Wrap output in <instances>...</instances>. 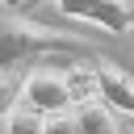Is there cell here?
<instances>
[{"mask_svg": "<svg viewBox=\"0 0 134 134\" xmlns=\"http://www.w3.org/2000/svg\"><path fill=\"white\" fill-rule=\"evenodd\" d=\"M88 50H96L88 34L42 25L21 8H4L0 17V71H21L42 54H88Z\"/></svg>", "mask_w": 134, "mask_h": 134, "instance_id": "6da1fadb", "label": "cell"}, {"mask_svg": "<svg viewBox=\"0 0 134 134\" xmlns=\"http://www.w3.org/2000/svg\"><path fill=\"white\" fill-rule=\"evenodd\" d=\"M84 71H88L92 96H100L113 113L134 117V75H130L117 59H109V54H92V59L84 63Z\"/></svg>", "mask_w": 134, "mask_h": 134, "instance_id": "7a4b0ae2", "label": "cell"}, {"mask_svg": "<svg viewBox=\"0 0 134 134\" xmlns=\"http://www.w3.org/2000/svg\"><path fill=\"white\" fill-rule=\"evenodd\" d=\"M59 17L71 25L105 29L109 38H126L134 29V4L130 0H96V4H59Z\"/></svg>", "mask_w": 134, "mask_h": 134, "instance_id": "3957f363", "label": "cell"}, {"mask_svg": "<svg viewBox=\"0 0 134 134\" xmlns=\"http://www.w3.org/2000/svg\"><path fill=\"white\" fill-rule=\"evenodd\" d=\"M71 113H75L80 134H121V130H117V113H113L100 96H84Z\"/></svg>", "mask_w": 134, "mask_h": 134, "instance_id": "277c9868", "label": "cell"}, {"mask_svg": "<svg viewBox=\"0 0 134 134\" xmlns=\"http://www.w3.org/2000/svg\"><path fill=\"white\" fill-rule=\"evenodd\" d=\"M21 92H25V75L21 71H0V126L13 117V109L21 105Z\"/></svg>", "mask_w": 134, "mask_h": 134, "instance_id": "5b68a950", "label": "cell"}, {"mask_svg": "<svg viewBox=\"0 0 134 134\" xmlns=\"http://www.w3.org/2000/svg\"><path fill=\"white\" fill-rule=\"evenodd\" d=\"M42 113H34L29 105H17L13 109V117L4 121V134H42Z\"/></svg>", "mask_w": 134, "mask_h": 134, "instance_id": "8992f818", "label": "cell"}, {"mask_svg": "<svg viewBox=\"0 0 134 134\" xmlns=\"http://www.w3.org/2000/svg\"><path fill=\"white\" fill-rule=\"evenodd\" d=\"M42 134H80L75 113H71V109H67V113H50V117L42 121Z\"/></svg>", "mask_w": 134, "mask_h": 134, "instance_id": "52a82bcc", "label": "cell"}, {"mask_svg": "<svg viewBox=\"0 0 134 134\" xmlns=\"http://www.w3.org/2000/svg\"><path fill=\"white\" fill-rule=\"evenodd\" d=\"M0 17H4V8H0Z\"/></svg>", "mask_w": 134, "mask_h": 134, "instance_id": "ba28073f", "label": "cell"}]
</instances>
